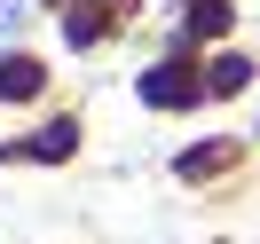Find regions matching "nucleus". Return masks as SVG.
Segmentation results:
<instances>
[{"instance_id":"obj_1","label":"nucleus","mask_w":260,"mask_h":244,"mask_svg":"<svg viewBox=\"0 0 260 244\" xmlns=\"http://www.w3.org/2000/svg\"><path fill=\"white\" fill-rule=\"evenodd\" d=\"M197 87H205V79H197L189 63H158L142 79V102H197Z\"/></svg>"},{"instance_id":"obj_4","label":"nucleus","mask_w":260,"mask_h":244,"mask_svg":"<svg viewBox=\"0 0 260 244\" xmlns=\"http://www.w3.org/2000/svg\"><path fill=\"white\" fill-rule=\"evenodd\" d=\"M244 79H252V63H244V55H221V63L205 71V87H213V95H237Z\"/></svg>"},{"instance_id":"obj_2","label":"nucleus","mask_w":260,"mask_h":244,"mask_svg":"<svg viewBox=\"0 0 260 244\" xmlns=\"http://www.w3.org/2000/svg\"><path fill=\"white\" fill-rule=\"evenodd\" d=\"M40 79H48V71H40L32 55H0V102H32Z\"/></svg>"},{"instance_id":"obj_3","label":"nucleus","mask_w":260,"mask_h":244,"mask_svg":"<svg viewBox=\"0 0 260 244\" xmlns=\"http://www.w3.org/2000/svg\"><path fill=\"white\" fill-rule=\"evenodd\" d=\"M229 158H237V150H229V142H197V150H189V158H181V165H174V173H181V181H197V173H221V165H229Z\"/></svg>"},{"instance_id":"obj_7","label":"nucleus","mask_w":260,"mask_h":244,"mask_svg":"<svg viewBox=\"0 0 260 244\" xmlns=\"http://www.w3.org/2000/svg\"><path fill=\"white\" fill-rule=\"evenodd\" d=\"M103 32V8H71V40H79V48H87V40H95Z\"/></svg>"},{"instance_id":"obj_5","label":"nucleus","mask_w":260,"mask_h":244,"mask_svg":"<svg viewBox=\"0 0 260 244\" xmlns=\"http://www.w3.org/2000/svg\"><path fill=\"white\" fill-rule=\"evenodd\" d=\"M71 150H79V126H71V118H55V126L32 142V158H71Z\"/></svg>"},{"instance_id":"obj_6","label":"nucleus","mask_w":260,"mask_h":244,"mask_svg":"<svg viewBox=\"0 0 260 244\" xmlns=\"http://www.w3.org/2000/svg\"><path fill=\"white\" fill-rule=\"evenodd\" d=\"M189 32L205 40V32H229V8L221 0H189Z\"/></svg>"}]
</instances>
